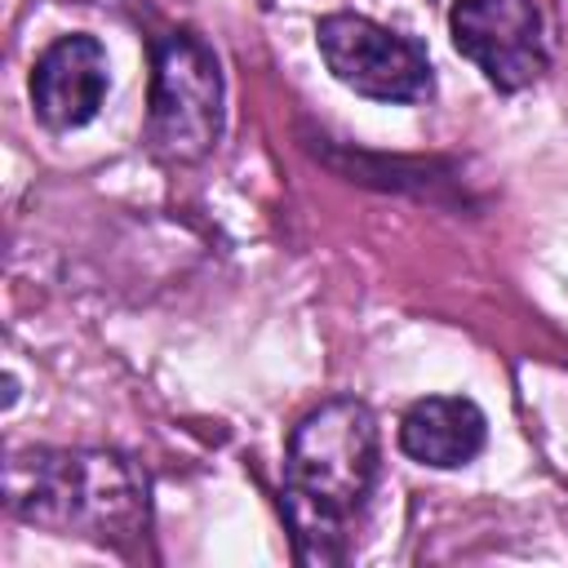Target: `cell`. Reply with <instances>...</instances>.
I'll return each mask as SVG.
<instances>
[{
  "mask_svg": "<svg viewBox=\"0 0 568 568\" xmlns=\"http://www.w3.org/2000/svg\"><path fill=\"white\" fill-rule=\"evenodd\" d=\"M4 506L58 537L124 546L151 524V479L115 448H18L4 462Z\"/></svg>",
  "mask_w": 568,
  "mask_h": 568,
  "instance_id": "obj_2",
  "label": "cell"
},
{
  "mask_svg": "<svg viewBox=\"0 0 568 568\" xmlns=\"http://www.w3.org/2000/svg\"><path fill=\"white\" fill-rule=\"evenodd\" d=\"M315 44L328 75L368 102H422L435 89L426 49L364 13H324L315 22Z\"/></svg>",
  "mask_w": 568,
  "mask_h": 568,
  "instance_id": "obj_4",
  "label": "cell"
},
{
  "mask_svg": "<svg viewBox=\"0 0 568 568\" xmlns=\"http://www.w3.org/2000/svg\"><path fill=\"white\" fill-rule=\"evenodd\" d=\"M448 31L497 93H519L546 75V22L532 0H453Z\"/></svg>",
  "mask_w": 568,
  "mask_h": 568,
  "instance_id": "obj_5",
  "label": "cell"
},
{
  "mask_svg": "<svg viewBox=\"0 0 568 568\" xmlns=\"http://www.w3.org/2000/svg\"><path fill=\"white\" fill-rule=\"evenodd\" d=\"M382 470L377 417L364 399L337 395L311 408L284 448L280 506L302 564H342L351 532L373 497Z\"/></svg>",
  "mask_w": 568,
  "mask_h": 568,
  "instance_id": "obj_1",
  "label": "cell"
},
{
  "mask_svg": "<svg viewBox=\"0 0 568 568\" xmlns=\"http://www.w3.org/2000/svg\"><path fill=\"white\" fill-rule=\"evenodd\" d=\"M488 444V417L466 395H426L399 417V448L417 466L457 470Z\"/></svg>",
  "mask_w": 568,
  "mask_h": 568,
  "instance_id": "obj_7",
  "label": "cell"
},
{
  "mask_svg": "<svg viewBox=\"0 0 568 568\" xmlns=\"http://www.w3.org/2000/svg\"><path fill=\"white\" fill-rule=\"evenodd\" d=\"M222 67L213 44L173 27L151 44L146 146L160 164H200L222 138Z\"/></svg>",
  "mask_w": 568,
  "mask_h": 568,
  "instance_id": "obj_3",
  "label": "cell"
},
{
  "mask_svg": "<svg viewBox=\"0 0 568 568\" xmlns=\"http://www.w3.org/2000/svg\"><path fill=\"white\" fill-rule=\"evenodd\" d=\"M106 89H111V62L102 40L89 31L58 36L31 67V106L58 133L98 120Z\"/></svg>",
  "mask_w": 568,
  "mask_h": 568,
  "instance_id": "obj_6",
  "label": "cell"
}]
</instances>
